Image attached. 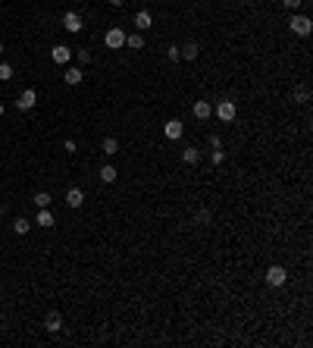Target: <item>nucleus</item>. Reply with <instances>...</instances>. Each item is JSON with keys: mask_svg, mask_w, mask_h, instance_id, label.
I'll list each match as a JSON object with an SVG mask.
<instances>
[{"mask_svg": "<svg viewBox=\"0 0 313 348\" xmlns=\"http://www.w3.org/2000/svg\"><path fill=\"white\" fill-rule=\"evenodd\" d=\"M34 226H41V229H50V226H53V214L47 210V207H38V216H34Z\"/></svg>", "mask_w": 313, "mask_h": 348, "instance_id": "9b49d317", "label": "nucleus"}, {"mask_svg": "<svg viewBox=\"0 0 313 348\" xmlns=\"http://www.w3.org/2000/svg\"><path fill=\"white\" fill-rule=\"evenodd\" d=\"M82 26H85V22H82V16H78L75 10H69V13L63 16V28H66L69 34H78V32H82Z\"/></svg>", "mask_w": 313, "mask_h": 348, "instance_id": "39448f33", "label": "nucleus"}, {"mask_svg": "<svg viewBox=\"0 0 313 348\" xmlns=\"http://www.w3.org/2000/svg\"><path fill=\"white\" fill-rule=\"evenodd\" d=\"M191 110H194V116L204 122V120H210V116H213V104H210V100H194Z\"/></svg>", "mask_w": 313, "mask_h": 348, "instance_id": "1a4fd4ad", "label": "nucleus"}, {"mask_svg": "<svg viewBox=\"0 0 313 348\" xmlns=\"http://www.w3.org/2000/svg\"><path fill=\"white\" fill-rule=\"evenodd\" d=\"M301 4H304V0H282V6H285V10H298Z\"/></svg>", "mask_w": 313, "mask_h": 348, "instance_id": "cd10ccee", "label": "nucleus"}, {"mask_svg": "<svg viewBox=\"0 0 313 348\" xmlns=\"http://www.w3.org/2000/svg\"><path fill=\"white\" fill-rule=\"evenodd\" d=\"M72 56H75V60H78V63H82V66H88L91 60H94V56H91V50H85V48H78V50H75Z\"/></svg>", "mask_w": 313, "mask_h": 348, "instance_id": "4be33fe9", "label": "nucleus"}, {"mask_svg": "<svg viewBox=\"0 0 313 348\" xmlns=\"http://www.w3.org/2000/svg\"><path fill=\"white\" fill-rule=\"evenodd\" d=\"M288 26H292V32L295 34H301V38H307V34H310V28H313V22H310V16H292V19H288Z\"/></svg>", "mask_w": 313, "mask_h": 348, "instance_id": "20e7f679", "label": "nucleus"}, {"mask_svg": "<svg viewBox=\"0 0 313 348\" xmlns=\"http://www.w3.org/2000/svg\"><path fill=\"white\" fill-rule=\"evenodd\" d=\"M179 54H182V60H198L201 48H198L194 41H188V44H182V48H179Z\"/></svg>", "mask_w": 313, "mask_h": 348, "instance_id": "2eb2a0df", "label": "nucleus"}, {"mask_svg": "<svg viewBox=\"0 0 313 348\" xmlns=\"http://www.w3.org/2000/svg\"><path fill=\"white\" fill-rule=\"evenodd\" d=\"M66 204L72 207V210H75V207H82V204H85V192H82V188H69V192H66Z\"/></svg>", "mask_w": 313, "mask_h": 348, "instance_id": "f8f14e48", "label": "nucleus"}, {"mask_svg": "<svg viewBox=\"0 0 313 348\" xmlns=\"http://www.w3.org/2000/svg\"><path fill=\"white\" fill-rule=\"evenodd\" d=\"M194 223L207 226V223H210V210H204V207H201V210H194Z\"/></svg>", "mask_w": 313, "mask_h": 348, "instance_id": "5701e85b", "label": "nucleus"}, {"mask_svg": "<svg viewBox=\"0 0 313 348\" xmlns=\"http://www.w3.org/2000/svg\"><path fill=\"white\" fill-rule=\"evenodd\" d=\"M150 26H154V16H150L147 10H138V13H135V28L138 32H147Z\"/></svg>", "mask_w": 313, "mask_h": 348, "instance_id": "9d476101", "label": "nucleus"}, {"mask_svg": "<svg viewBox=\"0 0 313 348\" xmlns=\"http://www.w3.org/2000/svg\"><path fill=\"white\" fill-rule=\"evenodd\" d=\"M182 160H185V164H201V150L194 148V144L185 148V150H182Z\"/></svg>", "mask_w": 313, "mask_h": 348, "instance_id": "6ab92c4d", "label": "nucleus"}, {"mask_svg": "<svg viewBox=\"0 0 313 348\" xmlns=\"http://www.w3.org/2000/svg\"><path fill=\"white\" fill-rule=\"evenodd\" d=\"M31 201H34V207H47V204H50V194H47V192H38Z\"/></svg>", "mask_w": 313, "mask_h": 348, "instance_id": "b1692460", "label": "nucleus"}, {"mask_svg": "<svg viewBox=\"0 0 313 348\" xmlns=\"http://www.w3.org/2000/svg\"><path fill=\"white\" fill-rule=\"evenodd\" d=\"M163 135L169 138V142H179V138L185 135V126H182V120H169V122L163 126Z\"/></svg>", "mask_w": 313, "mask_h": 348, "instance_id": "0eeeda50", "label": "nucleus"}, {"mask_svg": "<svg viewBox=\"0 0 313 348\" xmlns=\"http://www.w3.org/2000/svg\"><path fill=\"white\" fill-rule=\"evenodd\" d=\"M0 113H3V107H0Z\"/></svg>", "mask_w": 313, "mask_h": 348, "instance_id": "473e14b6", "label": "nucleus"}, {"mask_svg": "<svg viewBox=\"0 0 313 348\" xmlns=\"http://www.w3.org/2000/svg\"><path fill=\"white\" fill-rule=\"evenodd\" d=\"M107 4H110V6H122V4H125V0H107Z\"/></svg>", "mask_w": 313, "mask_h": 348, "instance_id": "c756f323", "label": "nucleus"}, {"mask_svg": "<svg viewBox=\"0 0 313 348\" xmlns=\"http://www.w3.org/2000/svg\"><path fill=\"white\" fill-rule=\"evenodd\" d=\"M28 229H31L28 220H25V216H16V223H13V232H16V236H25Z\"/></svg>", "mask_w": 313, "mask_h": 348, "instance_id": "aec40b11", "label": "nucleus"}, {"mask_svg": "<svg viewBox=\"0 0 313 348\" xmlns=\"http://www.w3.org/2000/svg\"><path fill=\"white\" fill-rule=\"evenodd\" d=\"M166 56H169V63H179V60H182V54H179V48H169V50H166Z\"/></svg>", "mask_w": 313, "mask_h": 348, "instance_id": "bb28decb", "label": "nucleus"}, {"mask_svg": "<svg viewBox=\"0 0 313 348\" xmlns=\"http://www.w3.org/2000/svg\"><path fill=\"white\" fill-rule=\"evenodd\" d=\"M44 330H47V332H60L63 330V317L56 314V310H50L47 320H44Z\"/></svg>", "mask_w": 313, "mask_h": 348, "instance_id": "ddd939ff", "label": "nucleus"}, {"mask_svg": "<svg viewBox=\"0 0 313 348\" xmlns=\"http://www.w3.org/2000/svg\"><path fill=\"white\" fill-rule=\"evenodd\" d=\"M0 220H3V214H0Z\"/></svg>", "mask_w": 313, "mask_h": 348, "instance_id": "2f4dec72", "label": "nucleus"}, {"mask_svg": "<svg viewBox=\"0 0 313 348\" xmlns=\"http://www.w3.org/2000/svg\"><path fill=\"white\" fill-rule=\"evenodd\" d=\"M116 179H119V170H116L113 164L100 166V182H116Z\"/></svg>", "mask_w": 313, "mask_h": 348, "instance_id": "f3484780", "label": "nucleus"}, {"mask_svg": "<svg viewBox=\"0 0 313 348\" xmlns=\"http://www.w3.org/2000/svg\"><path fill=\"white\" fill-rule=\"evenodd\" d=\"M210 160H213V164L219 166V164H223V160H226V150H223V148H213V154H210Z\"/></svg>", "mask_w": 313, "mask_h": 348, "instance_id": "a878e982", "label": "nucleus"}, {"mask_svg": "<svg viewBox=\"0 0 313 348\" xmlns=\"http://www.w3.org/2000/svg\"><path fill=\"white\" fill-rule=\"evenodd\" d=\"M295 100H298V104H307V100H310V88H307V85H298V88H295Z\"/></svg>", "mask_w": 313, "mask_h": 348, "instance_id": "412c9836", "label": "nucleus"}, {"mask_svg": "<svg viewBox=\"0 0 313 348\" xmlns=\"http://www.w3.org/2000/svg\"><path fill=\"white\" fill-rule=\"evenodd\" d=\"M285 280H288V273H285V266H279V264H273L270 270H266V286H273V288H279V286H285Z\"/></svg>", "mask_w": 313, "mask_h": 348, "instance_id": "7ed1b4c3", "label": "nucleus"}, {"mask_svg": "<svg viewBox=\"0 0 313 348\" xmlns=\"http://www.w3.org/2000/svg\"><path fill=\"white\" fill-rule=\"evenodd\" d=\"M0 56H3V44H0Z\"/></svg>", "mask_w": 313, "mask_h": 348, "instance_id": "7c9ffc66", "label": "nucleus"}, {"mask_svg": "<svg viewBox=\"0 0 313 348\" xmlns=\"http://www.w3.org/2000/svg\"><path fill=\"white\" fill-rule=\"evenodd\" d=\"M82 78H85V72H82L78 66H69L66 72H63V82H66V85H78Z\"/></svg>", "mask_w": 313, "mask_h": 348, "instance_id": "4468645a", "label": "nucleus"}, {"mask_svg": "<svg viewBox=\"0 0 313 348\" xmlns=\"http://www.w3.org/2000/svg\"><path fill=\"white\" fill-rule=\"evenodd\" d=\"M125 48H132V50H141V48H144V34H141V32H135V34H125Z\"/></svg>", "mask_w": 313, "mask_h": 348, "instance_id": "dca6fc26", "label": "nucleus"}, {"mask_svg": "<svg viewBox=\"0 0 313 348\" xmlns=\"http://www.w3.org/2000/svg\"><path fill=\"white\" fill-rule=\"evenodd\" d=\"M13 78V66L9 63H0V82H9Z\"/></svg>", "mask_w": 313, "mask_h": 348, "instance_id": "393cba45", "label": "nucleus"}, {"mask_svg": "<svg viewBox=\"0 0 313 348\" xmlns=\"http://www.w3.org/2000/svg\"><path fill=\"white\" fill-rule=\"evenodd\" d=\"M100 150H103V154H107V157L119 154V142H116V138H103V142H100Z\"/></svg>", "mask_w": 313, "mask_h": 348, "instance_id": "a211bd4d", "label": "nucleus"}, {"mask_svg": "<svg viewBox=\"0 0 313 348\" xmlns=\"http://www.w3.org/2000/svg\"><path fill=\"white\" fill-rule=\"evenodd\" d=\"M34 104H38V91H34V88H25V91L16 98V107H19V110H34Z\"/></svg>", "mask_w": 313, "mask_h": 348, "instance_id": "423d86ee", "label": "nucleus"}, {"mask_svg": "<svg viewBox=\"0 0 313 348\" xmlns=\"http://www.w3.org/2000/svg\"><path fill=\"white\" fill-rule=\"evenodd\" d=\"M213 113H216L223 122H232V120L238 116V107H235V100H219L216 107H213Z\"/></svg>", "mask_w": 313, "mask_h": 348, "instance_id": "f03ea898", "label": "nucleus"}, {"mask_svg": "<svg viewBox=\"0 0 313 348\" xmlns=\"http://www.w3.org/2000/svg\"><path fill=\"white\" fill-rule=\"evenodd\" d=\"M72 48H66V44H56V48L50 50V56H53V63H60V66H66L69 60H72Z\"/></svg>", "mask_w": 313, "mask_h": 348, "instance_id": "6e6552de", "label": "nucleus"}, {"mask_svg": "<svg viewBox=\"0 0 313 348\" xmlns=\"http://www.w3.org/2000/svg\"><path fill=\"white\" fill-rule=\"evenodd\" d=\"M103 44H107L110 50H119V48H125V32H122L119 26L107 28V34H103Z\"/></svg>", "mask_w": 313, "mask_h": 348, "instance_id": "f257e3e1", "label": "nucleus"}, {"mask_svg": "<svg viewBox=\"0 0 313 348\" xmlns=\"http://www.w3.org/2000/svg\"><path fill=\"white\" fill-rule=\"evenodd\" d=\"M207 144H210V148H223V142H219V135H210V138H207Z\"/></svg>", "mask_w": 313, "mask_h": 348, "instance_id": "c85d7f7f", "label": "nucleus"}]
</instances>
